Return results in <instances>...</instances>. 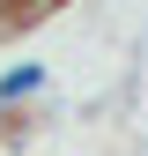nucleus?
I'll use <instances>...</instances> for the list:
<instances>
[{
	"label": "nucleus",
	"instance_id": "f257e3e1",
	"mask_svg": "<svg viewBox=\"0 0 148 156\" xmlns=\"http://www.w3.org/2000/svg\"><path fill=\"white\" fill-rule=\"evenodd\" d=\"M45 60H22V67H8L0 74V112H15V104H30V97H45Z\"/></svg>",
	"mask_w": 148,
	"mask_h": 156
},
{
	"label": "nucleus",
	"instance_id": "f03ea898",
	"mask_svg": "<svg viewBox=\"0 0 148 156\" xmlns=\"http://www.w3.org/2000/svg\"><path fill=\"white\" fill-rule=\"evenodd\" d=\"M15 8H22V0H0V15H15Z\"/></svg>",
	"mask_w": 148,
	"mask_h": 156
}]
</instances>
